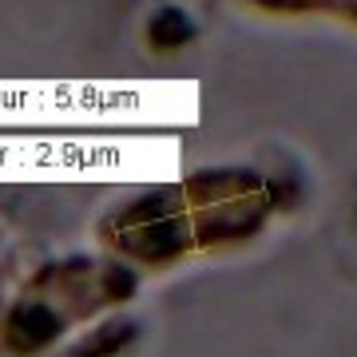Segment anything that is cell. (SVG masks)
Returning a JSON list of instances; mask_svg holds the SVG:
<instances>
[{"label": "cell", "instance_id": "277c9868", "mask_svg": "<svg viewBox=\"0 0 357 357\" xmlns=\"http://www.w3.org/2000/svg\"><path fill=\"white\" fill-rule=\"evenodd\" d=\"M143 36H147V44H151L155 52H178L199 36V24H195V16L187 13L183 4H163V8H155V13L147 16Z\"/></svg>", "mask_w": 357, "mask_h": 357}, {"label": "cell", "instance_id": "3957f363", "mask_svg": "<svg viewBox=\"0 0 357 357\" xmlns=\"http://www.w3.org/2000/svg\"><path fill=\"white\" fill-rule=\"evenodd\" d=\"M143 337V326L128 314H107L91 326L88 333H79L76 342H68L56 357H128Z\"/></svg>", "mask_w": 357, "mask_h": 357}, {"label": "cell", "instance_id": "7a4b0ae2", "mask_svg": "<svg viewBox=\"0 0 357 357\" xmlns=\"http://www.w3.org/2000/svg\"><path fill=\"white\" fill-rule=\"evenodd\" d=\"M139 270L103 255L44 262L0 314V354L48 357L84 321L107 318L139 294Z\"/></svg>", "mask_w": 357, "mask_h": 357}, {"label": "cell", "instance_id": "6da1fadb", "mask_svg": "<svg viewBox=\"0 0 357 357\" xmlns=\"http://www.w3.org/2000/svg\"><path fill=\"white\" fill-rule=\"evenodd\" d=\"M282 206V183L258 167H199L115 203L100 218V243L135 270H171L199 255L250 246Z\"/></svg>", "mask_w": 357, "mask_h": 357}, {"label": "cell", "instance_id": "5b68a950", "mask_svg": "<svg viewBox=\"0 0 357 357\" xmlns=\"http://www.w3.org/2000/svg\"><path fill=\"white\" fill-rule=\"evenodd\" d=\"M262 16H326L357 28V0H243Z\"/></svg>", "mask_w": 357, "mask_h": 357}]
</instances>
